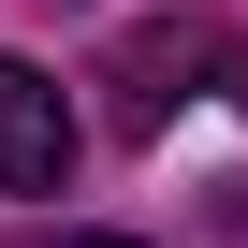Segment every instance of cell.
<instances>
[{"instance_id": "1", "label": "cell", "mask_w": 248, "mask_h": 248, "mask_svg": "<svg viewBox=\"0 0 248 248\" xmlns=\"http://www.w3.org/2000/svg\"><path fill=\"white\" fill-rule=\"evenodd\" d=\"M59 175H73V102H59V73L0 59V190H59Z\"/></svg>"}, {"instance_id": "2", "label": "cell", "mask_w": 248, "mask_h": 248, "mask_svg": "<svg viewBox=\"0 0 248 248\" xmlns=\"http://www.w3.org/2000/svg\"><path fill=\"white\" fill-rule=\"evenodd\" d=\"M73 248H146V233H73Z\"/></svg>"}]
</instances>
